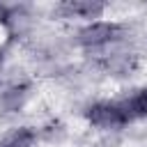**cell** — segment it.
I'll list each match as a JSON object with an SVG mask.
<instances>
[{
	"instance_id": "obj_1",
	"label": "cell",
	"mask_w": 147,
	"mask_h": 147,
	"mask_svg": "<svg viewBox=\"0 0 147 147\" xmlns=\"http://www.w3.org/2000/svg\"><path fill=\"white\" fill-rule=\"evenodd\" d=\"M124 28L115 21H92L78 30V44L85 48H106L122 37Z\"/></svg>"
},
{
	"instance_id": "obj_2",
	"label": "cell",
	"mask_w": 147,
	"mask_h": 147,
	"mask_svg": "<svg viewBox=\"0 0 147 147\" xmlns=\"http://www.w3.org/2000/svg\"><path fill=\"white\" fill-rule=\"evenodd\" d=\"M85 117L96 129H117L126 124V117L117 101H96L87 108Z\"/></svg>"
},
{
	"instance_id": "obj_3",
	"label": "cell",
	"mask_w": 147,
	"mask_h": 147,
	"mask_svg": "<svg viewBox=\"0 0 147 147\" xmlns=\"http://www.w3.org/2000/svg\"><path fill=\"white\" fill-rule=\"evenodd\" d=\"M117 103H119V108H122V113H124V117H126V124L133 122V119L147 117V87L136 90L131 96H124V99H119Z\"/></svg>"
},
{
	"instance_id": "obj_4",
	"label": "cell",
	"mask_w": 147,
	"mask_h": 147,
	"mask_svg": "<svg viewBox=\"0 0 147 147\" xmlns=\"http://www.w3.org/2000/svg\"><path fill=\"white\" fill-rule=\"evenodd\" d=\"M62 9L67 11V16H76V18H85V21H94L101 18V14L106 11V5L94 2V0H74V2H64Z\"/></svg>"
},
{
	"instance_id": "obj_5",
	"label": "cell",
	"mask_w": 147,
	"mask_h": 147,
	"mask_svg": "<svg viewBox=\"0 0 147 147\" xmlns=\"http://www.w3.org/2000/svg\"><path fill=\"white\" fill-rule=\"evenodd\" d=\"M37 140V131L30 126H16L7 131L0 140V147H32Z\"/></svg>"
},
{
	"instance_id": "obj_6",
	"label": "cell",
	"mask_w": 147,
	"mask_h": 147,
	"mask_svg": "<svg viewBox=\"0 0 147 147\" xmlns=\"http://www.w3.org/2000/svg\"><path fill=\"white\" fill-rule=\"evenodd\" d=\"M25 99H28V92H25V87H11V90L2 92V96H0V103H2V110H7V113H14V110H21V108H23Z\"/></svg>"
}]
</instances>
